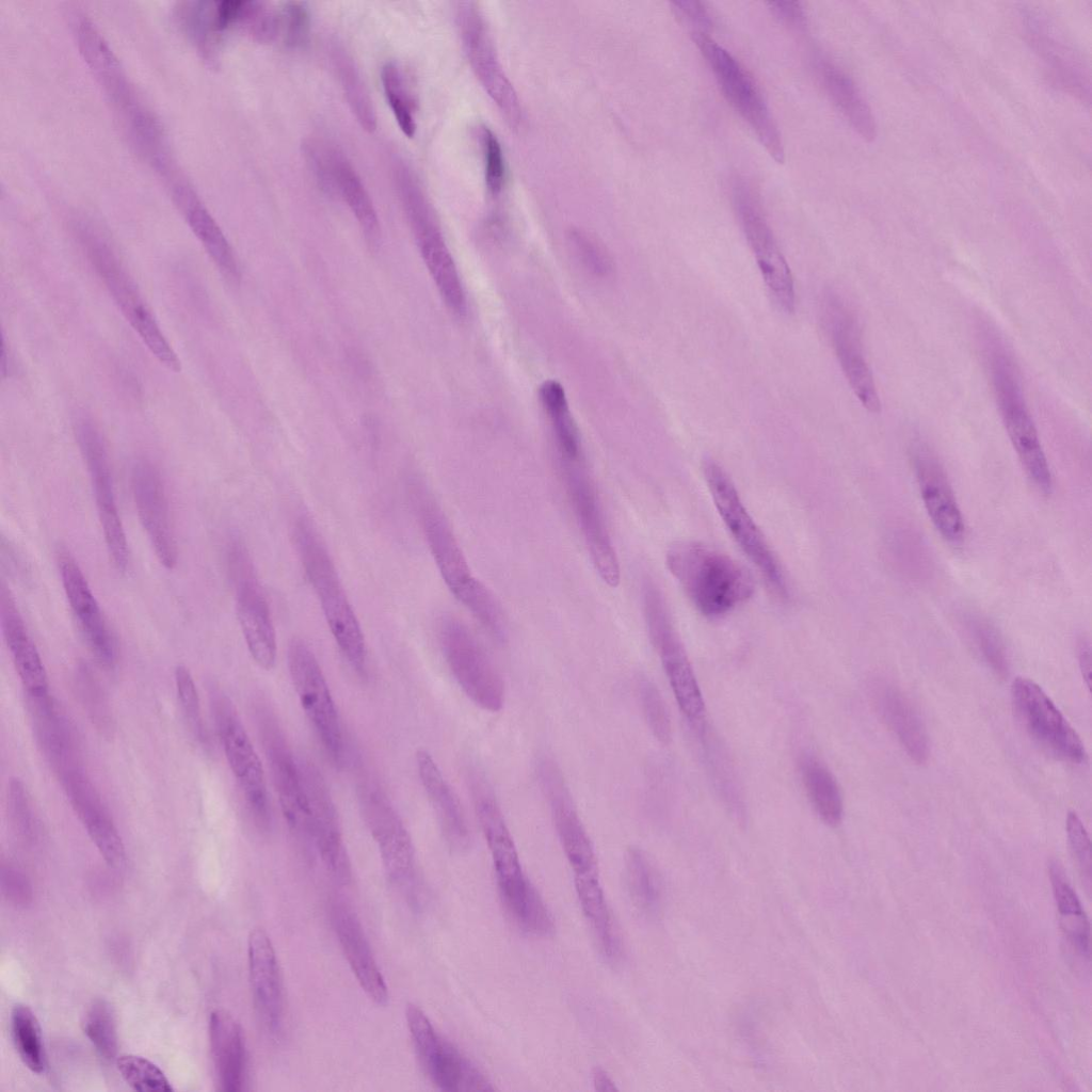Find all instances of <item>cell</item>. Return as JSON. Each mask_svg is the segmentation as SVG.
<instances>
[{"mask_svg":"<svg viewBox=\"0 0 1092 1092\" xmlns=\"http://www.w3.org/2000/svg\"><path fill=\"white\" fill-rule=\"evenodd\" d=\"M257 722L283 816L290 830L306 839L309 809L300 761L267 706L257 709Z\"/></svg>","mask_w":1092,"mask_h":1092,"instance_id":"obj_22","label":"cell"},{"mask_svg":"<svg viewBox=\"0 0 1092 1092\" xmlns=\"http://www.w3.org/2000/svg\"><path fill=\"white\" fill-rule=\"evenodd\" d=\"M968 633L983 661L998 677L1008 675L1009 667L1003 643L997 630L978 616L967 620Z\"/></svg>","mask_w":1092,"mask_h":1092,"instance_id":"obj_51","label":"cell"},{"mask_svg":"<svg viewBox=\"0 0 1092 1092\" xmlns=\"http://www.w3.org/2000/svg\"><path fill=\"white\" fill-rule=\"evenodd\" d=\"M771 13L790 29L802 31L806 28V15L800 2H769Z\"/></svg>","mask_w":1092,"mask_h":1092,"instance_id":"obj_60","label":"cell"},{"mask_svg":"<svg viewBox=\"0 0 1092 1092\" xmlns=\"http://www.w3.org/2000/svg\"><path fill=\"white\" fill-rule=\"evenodd\" d=\"M439 642L464 693L482 709L499 711L504 702L503 681L470 630L455 617L446 616L439 625Z\"/></svg>","mask_w":1092,"mask_h":1092,"instance_id":"obj_13","label":"cell"},{"mask_svg":"<svg viewBox=\"0 0 1092 1092\" xmlns=\"http://www.w3.org/2000/svg\"><path fill=\"white\" fill-rule=\"evenodd\" d=\"M59 778L73 809L100 855L113 869H123L126 864L123 839L82 767L66 770L59 774Z\"/></svg>","mask_w":1092,"mask_h":1092,"instance_id":"obj_27","label":"cell"},{"mask_svg":"<svg viewBox=\"0 0 1092 1092\" xmlns=\"http://www.w3.org/2000/svg\"><path fill=\"white\" fill-rule=\"evenodd\" d=\"M331 58L344 97L356 121L367 132H374L378 127L375 109L353 58L339 44L332 46Z\"/></svg>","mask_w":1092,"mask_h":1092,"instance_id":"obj_45","label":"cell"},{"mask_svg":"<svg viewBox=\"0 0 1092 1092\" xmlns=\"http://www.w3.org/2000/svg\"><path fill=\"white\" fill-rule=\"evenodd\" d=\"M1027 41L1043 61L1055 82L1081 101H1090V77L1081 58L1058 35L1039 13L1023 14Z\"/></svg>","mask_w":1092,"mask_h":1092,"instance_id":"obj_30","label":"cell"},{"mask_svg":"<svg viewBox=\"0 0 1092 1092\" xmlns=\"http://www.w3.org/2000/svg\"><path fill=\"white\" fill-rule=\"evenodd\" d=\"M799 769L802 784L817 816L830 826L839 824L844 803L832 772L821 760L808 753L801 755Z\"/></svg>","mask_w":1092,"mask_h":1092,"instance_id":"obj_43","label":"cell"},{"mask_svg":"<svg viewBox=\"0 0 1092 1092\" xmlns=\"http://www.w3.org/2000/svg\"><path fill=\"white\" fill-rule=\"evenodd\" d=\"M914 466L920 496L936 530L948 542L964 535V521L948 479L937 459L924 446L914 452Z\"/></svg>","mask_w":1092,"mask_h":1092,"instance_id":"obj_32","label":"cell"},{"mask_svg":"<svg viewBox=\"0 0 1092 1092\" xmlns=\"http://www.w3.org/2000/svg\"><path fill=\"white\" fill-rule=\"evenodd\" d=\"M279 33L284 44L290 49L304 48L310 34V14L303 1L285 2L279 11Z\"/></svg>","mask_w":1092,"mask_h":1092,"instance_id":"obj_53","label":"cell"},{"mask_svg":"<svg viewBox=\"0 0 1092 1092\" xmlns=\"http://www.w3.org/2000/svg\"><path fill=\"white\" fill-rule=\"evenodd\" d=\"M625 872L629 895L635 905L646 915L658 914L662 904V885L654 865L642 850H628Z\"/></svg>","mask_w":1092,"mask_h":1092,"instance_id":"obj_46","label":"cell"},{"mask_svg":"<svg viewBox=\"0 0 1092 1092\" xmlns=\"http://www.w3.org/2000/svg\"><path fill=\"white\" fill-rule=\"evenodd\" d=\"M457 27L463 46L480 83L514 129L523 123V109L504 74L485 20L473 2H460Z\"/></svg>","mask_w":1092,"mask_h":1092,"instance_id":"obj_19","label":"cell"},{"mask_svg":"<svg viewBox=\"0 0 1092 1092\" xmlns=\"http://www.w3.org/2000/svg\"><path fill=\"white\" fill-rule=\"evenodd\" d=\"M73 231L92 268L150 353L178 372L180 362L109 239L90 221L74 222Z\"/></svg>","mask_w":1092,"mask_h":1092,"instance_id":"obj_4","label":"cell"},{"mask_svg":"<svg viewBox=\"0 0 1092 1092\" xmlns=\"http://www.w3.org/2000/svg\"><path fill=\"white\" fill-rule=\"evenodd\" d=\"M287 662L300 704L323 750L336 767H341L346 758L342 726L330 686L315 653L304 640L292 639L288 646Z\"/></svg>","mask_w":1092,"mask_h":1092,"instance_id":"obj_8","label":"cell"},{"mask_svg":"<svg viewBox=\"0 0 1092 1092\" xmlns=\"http://www.w3.org/2000/svg\"><path fill=\"white\" fill-rule=\"evenodd\" d=\"M868 688L876 711L908 756L917 764L926 762L929 757L927 730L910 700L896 685L885 679H874Z\"/></svg>","mask_w":1092,"mask_h":1092,"instance_id":"obj_34","label":"cell"},{"mask_svg":"<svg viewBox=\"0 0 1092 1092\" xmlns=\"http://www.w3.org/2000/svg\"><path fill=\"white\" fill-rule=\"evenodd\" d=\"M7 810L13 828H15V830L25 837L32 836L36 828V821L27 788L23 782L18 777H13L10 781L7 788Z\"/></svg>","mask_w":1092,"mask_h":1092,"instance_id":"obj_55","label":"cell"},{"mask_svg":"<svg viewBox=\"0 0 1092 1092\" xmlns=\"http://www.w3.org/2000/svg\"><path fill=\"white\" fill-rule=\"evenodd\" d=\"M1078 661L1082 673V677L1086 680L1087 687L1090 689L1091 686V651L1090 644L1087 640H1080L1078 644Z\"/></svg>","mask_w":1092,"mask_h":1092,"instance_id":"obj_61","label":"cell"},{"mask_svg":"<svg viewBox=\"0 0 1092 1092\" xmlns=\"http://www.w3.org/2000/svg\"><path fill=\"white\" fill-rule=\"evenodd\" d=\"M691 36L706 59L726 101L750 126L768 154L777 163H783L785 150L778 127L751 76L708 34Z\"/></svg>","mask_w":1092,"mask_h":1092,"instance_id":"obj_7","label":"cell"},{"mask_svg":"<svg viewBox=\"0 0 1092 1092\" xmlns=\"http://www.w3.org/2000/svg\"><path fill=\"white\" fill-rule=\"evenodd\" d=\"M559 466L593 565L600 579L615 588L621 579L620 564L584 459L561 460Z\"/></svg>","mask_w":1092,"mask_h":1092,"instance_id":"obj_20","label":"cell"},{"mask_svg":"<svg viewBox=\"0 0 1092 1092\" xmlns=\"http://www.w3.org/2000/svg\"><path fill=\"white\" fill-rule=\"evenodd\" d=\"M1014 712L1032 740L1058 759L1079 764L1087 756L1085 745L1043 689L1024 677L1011 688Z\"/></svg>","mask_w":1092,"mask_h":1092,"instance_id":"obj_18","label":"cell"},{"mask_svg":"<svg viewBox=\"0 0 1092 1092\" xmlns=\"http://www.w3.org/2000/svg\"><path fill=\"white\" fill-rule=\"evenodd\" d=\"M702 764L714 790L728 812L738 820L745 817V805L728 753L705 717L688 721Z\"/></svg>","mask_w":1092,"mask_h":1092,"instance_id":"obj_37","label":"cell"},{"mask_svg":"<svg viewBox=\"0 0 1092 1092\" xmlns=\"http://www.w3.org/2000/svg\"><path fill=\"white\" fill-rule=\"evenodd\" d=\"M131 484L138 516L155 553L164 567L172 569L177 563V546L161 475L152 463L139 460L132 468Z\"/></svg>","mask_w":1092,"mask_h":1092,"instance_id":"obj_28","label":"cell"},{"mask_svg":"<svg viewBox=\"0 0 1092 1092\" xmlns=\"http://www.w3.org/2000/svg\"><path fill=\"white\" fill-rule=\"evenodd\" d=\"M817 70L826 95L851 128L865 141H872L877 135L876 118L854 81L824 59H818Z\"/></svg>","mask_w":1092,"mask_h":1092,"instance_id":"obj_39","label":"cell"},{"mask_svg":"<svg viewBox=\"0 0 1092 1092\" xmlns=\"http://www.w3.org/2000/svg\"><path fill=\"white\" fill-rule=\"evenodd\" d=\"M11 1031L15 1048L23 1064L41 1074L46 1069V1054L39 1023L32 1010L17 1003L11 1013Z\"/></svg>","mask_w":1092,"mask_h":1092,"instance_id":"obj_47","label":"cell"},{"mask_svg":"<svg viewBox=\"0 0 1092 1092\" xmlns=\"http://www.w3.org/2000/svg\"><path fill=\"white\" fill-rule=\"evenodd\" d=\"M703 473L714 505L733 539L773 591L786 596L787 583L782 566L746 511L727 472L716 461L706 460Z\"/></svg>","mask_w":1092,"mask_h":1092,"instance_id":"obj_10","label":"cell"},{"mask_svg":"<svg viewBox=\"0 0 1092 1092\" xmlns=\"http://www.w3.org/2000/svg\"><path fill=\"white\" fill-rule=\"evenodd\" d=\"M177 207L223 276L231 283L238 282L240 272L234 251L198 194L188 197Z\"/></svg>","mask_w":1092,"mask_h":1092,"instance_id":"obj_40","label":"cell"},{"mask_svg":"<svg viewBox=\"0 0 1092 1092\" xmlns=\"http://www.w3.org/2000/svg\"><path fill=\"white\" fill-rule=\"evenodd\" d=\"M1065 828L1072 854L1076 860L1082 878L1087 881L1088 886H1090L1091 854L1090 839L1087 830L1080 818L1074 812L1069 813Z\"/></svg>","mask_w":1092,"mask_h":1092,"instance_id":"obj_56","label":"cell"},{"mask_svg":"<svg viewBox=\"0 0 1092 1092\" xmlns=\"http://www.w3.org/2000/svg\"><path fill=\"white\" fill-rule=\"evenodd\" d=\"M178 700L184 718L196 737L204 736L200 705L197 689L187 667L179 664L174 672Z\"/></svg>","mask_w":1092,"mask_h":1092,"instance_id":"obj_54","label":"cell"},{"mask_svg":"<svg viewBox=\"0 0 1092 1092\" xmlns=\"http://www.w3.org/2000/svg\"><path fill=\"white\" fill-rule=\"evenodd\" d=\"M116 1066L123 1079L135 1091L171 1092L173 1087L165 1074L148 1059L136 1055H122Z\"/></svg>","mask_w":1092,"mask_h":1092,"instance_id":"obj_50","label":"cell"},{"mask_svg":"<svg viewBox=\"0 0 1092 1092\" xmlns=\"http://www.w3.org/2000/svg\"><path fill=\"white\" fill-rule=\"evenodd\" d=\"M592 1082L594 1089L601 1092H613L617 1091L615 1082L601 1067H595L592 1072Z\"/></svg>","mask_w":1092,"mask_h":1092,"instance_id":"obj_62","label":"cell"},{"mask_svg":"<svg viewBox=\"0 0 1092 1092\" xmlns=\"http://www.w3.org/2000/svg\"><path fill=\"white\" fill-rule=\"evenodd\" d=\"M84 1034L106 1059L111 1060L117 1054V1030L113 1010L102 999L93 1001L85 1010L81 1019Z\"/></svg>","mask_w":1092,"mask_h":1092,"instance_id":"obj_49","label":"cell"},{"mask_svg":"<svg viewBox=\"0 0 1092 1092\" xmlns=\"http://www.w3.org/2000/svg\"><path fill=\"white\" fill-rule=\"evenodd\" d=\"M0 605L3 638L27 694L29 697L48 695V677L43 660L4 583Z\"/></svg>","mask_w":1092,"mask_h":1092,"instance_id":"obj_35","label":"cell"},{"mask_svg":"<svg viewBox=\"0 0 1092 1092\" xmlns=\"http://www.w3.org/2000/svg\"><path fill=\"white\" fill-rule=\"evenodd\" d=\"M539 397L550 425L558 460L584 459L579 431L563 386L555 380L544 381L539 388Z\"/></svg>","mask_w":1092,"mask_h":1092,"instance_id":"obj_42","label":"cell"},{"mask_svg":"<svg viewBox=\"0 0 1092 1092\" xmlns=\"http://www.w3.org/2000/svg\"><path fill=\"white\" fill-rule=\"evenodd\" d=\"M416 765L445 841L453 851L467 850L470 832L454 791L428 751L420 749L416 752Z\"/></svg>","mask_w":1092,"mask_h":1092,"instance_id":"obj_36","label":"cell"},{"mask_svg":"<svg viewBox=\"0 0 1092 1092\" xmlns=\"http://www.w3.org/2000/svg\"><path fill=\"white\" fill-rule=\"evenodd\" d=\"M405 1017L418 1059L437 1088L449 1092L495 1090L470 1060L438 1034L420 1008L407 1005Z\"/></svg>","mask_w":1092,"mask_h":1092,"instance_id":"obj_16","label":"cell"},{"mask_svg":"<svg viewBox=\"0 0 1092 1092\" xmlns=\"http://www.w3.org/2000/svg\"><path fill=\"white\" fill-rule=\"evenodd\" d=\"M637 688L641 708L651 732L661 743H669L672 727L661 693L656 685L645 677L639 679Z\"/></svg>","mask_w":1092,"mask_h":1092,"instance_id":"obj_52","label":"cell"},{"mask_svg":"<svg viewBox=\"0 0 1092 1092\" xmlns=\"http://www.w3.org/2000/svg\"><path fill=\"white\" fill-rule=\"evenodd\" d=\"M392 177L407 224L445 304L463 316L467 307L464 288L428 196L404 161L394 162Z\"/></svg>","mask_w":1092,"mask_h":1092,"instance_id":"obj_6","label":"cell"},{"mask_svg":"<svg viewBox=\"0 0 1092 1092\" xmlns=\"http://www.w3.org/2000/svg\"><path fill=\"white\" fill-rule=\"evenodd\" d=\"M822 314L825 331L851 389L866 410L880 412V398L855 319L841 300L832 293L825 296Z\"/></svg>","mask_w":1092,"mask_h":1092,"instance_id":"obj_25","label":"cell"},{"mask_svg":"<svg viewBox=\"0 0 1092 1092\" xmlns=\"http://www.w3.org/2000/svg\"><path fill=\"white\" fill-rule=\"evenodd\" d=\"M57 558L66 598L87 646L101 664L112 667L114 639L80 566L67 549H59Z\"/></svg>","mask_w":1092,"mask_h":1092,"instance_id":"obj_29","label":"cell"},{"mask_svg":"<svg viewBox=\"0 0 1092 1092\" xmlns=\"http://www.w3.org/2000/svg\"><path fill=\"white\" fill-rule=\"evenodd\" d=\"M671 5L676 16L688 26L691 34H709L711 19L702 2L684 0L671 2Z\"/></svg>","mask_w":1092,"mask_h":1092,"instance_id":"obj_59","label":"cell"},{"mask_svg":"<svg viewBox=\"0 0 1092 1092\" xmlns=\"http://www.w3.org/2000/svg\"><path fill=\"white\" fill-rule=\"evenodd\" d=\"M386 100L400 130L407 138L416 133L415 100L406 76L396 62H387L381 70Z\"/></svg>","mask_w":1092,"mask_h":1092,"instance_id":"obj_48","label":"cell"},{"mask_svg":"<svg viewBox=\"0 0 1092 1092\" xmlns=\"http://www.w3.org/2000/svg\"><path fill=\"white\" fill-rule=\"evenodd\" d=\"M467 782L493 858L499 890L524 883L528 878L492 786L477 768L468 771Z\"/></svg>","mask_w":1092,"mask_h":1092,"instance_id":"obj_26","label":"cell"},{"mask_svg":"<svg viewBox=\"0 0 1092 1092\" xmlns=\"http://www.w3.org/2000/svg\"><path fill=\"white\" fill-rule=\"evenodd\" d=\"M209 1042L220 1089L242 1090L245 1079V1045L241 1026L226 1010L216 1009L209 1018Z\"/></svg>","mask_w":1092,"mask_h":1092,"instance_id":"obj_38","label":"cell"},{"mask_svg":"<svg viewBox=\"0 0 1092 1092\" xmlns=\"http://www.w3.org/2000/svg\"><path fill=\"white\" fill-rule=\"evenodd\" d=\"M575 889L580 906L590 921L600 949L609 961L621 958L622 944L613 924L598 872L574 876Z\"/></svg>","mask_w":1092,"mask_h":1092,"instance_id":"obj_41","label":"cell"},{"mask_svg":"<svg viewBox=\"0 0 1092 1092\" xmlns=\"http://www.w3.org/2000/svg\"><path fill=\"white\" fill-rule=\"evenodd\" d=\"M665 562L692 605L706 617L730 612L754 593L753 577L744 566L702 543L676 542L668 549Z\"/></svg>","mask_w":1092,"mask_h":1092,"instance_id":"obj_1","label":"cell"},{"mask_svg":"<svg viewBox=\"0 0 1092 1092\" xmlns=\"http://www.w3.org/2000/svg\"><path fill=\"white\" fill-rule=\"evenodd\" d=\"M985 358L998 410L1022 466L1042 493L1049 494L1053 477L1037 429L1025 403L1014 360L997 336L987 335Z\"/></svg>","mask_w":1092,"mask_h":1092,"instance_id":"obj_5","label":"cell"},{"mask_svg":"<svg viewBox=\"0 0 1092 1092\" xmlns=\"http://www.w3.org/2000/svg\"><path fill=\"white\" fill-rule=\"evenodd\" d=\"M571 241L580 261L596 275H608L612 270L611 261L605 251L581 231H573Z\"/></svg>","mask_w":1092,"mask_h":1092,"instance_id":"obj_58","label":"cell"},{"mask_svg":"<svg viewBox=\"0 0 1092 1092\" xmlns=\"http://www.w3.org/2000/svg\"><path fill=\"white\" fill-rule=\"evenodd\" d=\"M302 151L321 190L348 205L368 245L376 248L381 241L379 218L368 191L347 156L335 145L315 138L303 142Z\"/></svg>","mask_w":1092,"mask_h":1092,"instance_id":"obj_14","label":"cell"},{"mask_svg":"<svg viewBox=\"0 0 1092 1092\" xmlns=\"http://www.w3.org/2000/svg\"><path fill=\"white\" fill-rule=\"evenodd\" d=\"M292 531L301 563L331 633L350 665L364 674L367 665L365 637L328 550L308 516H299Z\"/></svg>","mask_w":1092,"mask_h":1092,"instance_id":"obj_2","label":"cell"},{"mask_svg":"<svg viewBox=\"0 0 1092 1092\" xmlns=\"http://www.w3.org/2000/svg\"><path fill=\"white\" fill-rule=\"evenodd\" d=\"M213 713L228 766L244 796L255 824L268 830L271 806L261 760L232 703L223 693L213 696Z\"/></svg>","mask_w":1092,"mask_h":1092,"instance_id":"obj_12","label":"cell"},{"mask_svg":"<svg viewBox=\"0 0 1092 1092\" xmlns=\"http://www.w3.org/2000/svg\"><path fill=\"white\" fill-rule=\"evenodd\" d=\"M415 501L427 543L446 585L492 637L502 641V612L491 592L471 574L445 513L421 487L415 491Z\"/></svg>","mask_w":1092,"mask_h":1092,"instance_id":"obj_3","label":"cell"},{"mask_svg":"<svg viewBox=\"0 0 1092 1092\" xmlns=\"http://www.w3.org/2000/svg\"><path fill=\"white\" fill-rule=\"evenodd\" d=\"M537 776L574 876L598 872L593 845L560 768L552 759L544 757L537 764Z\"/></svg>","mask_w":1092,"mask_h":1092,"instance_id":"obj_24","label":"cell"},{"mask_svg":"<svg viewBox=\"0 0 1092 1092\" xmlns=\"http://www.w3.org/2000/svg\"><path fill=\"white\" fill-rule=\"evenodd\" d=\"M247 954L254 1006L263 1027L274 1034L282 1025L283 985L272 942L262 928L251 931Z\"/></svg>","mask_w":1092,"mask_h":1092,"instance_id":"obj_31","label":"cell"},{"mask_svg":"<svg viewBox=\"0 0 1092 1092\" xmlns=\"http://www.w3.org/2000/svg\"><path fill=\"white\" fill-rule=\"evenodd\" d=\"M227 566L235 588L238 621L250 655L258 667L270 671L276 662L275 629L252 559L239 541L228 545Z\"/></svg>","mask_w":1092,"mask_h":1092,"instance_id":"obj_11","label":"cell"},{"mask_svg":"<svg viewBox=\"0 0 1092 1092\" xmlns=\"http://www.w3.org/2000/svg\"><path fill=\"white\" fill-rule=\"evenodd\" d=\"M1048 871L1062 930L1073 948L1089 959L1090 926L1081 903L1057 861L1049 863Z\"/></svg>","mask_w":1092,"mask_h":1092,"instance_id":"obj_44","label":"cell"},{"mask_svg":"<svg viewBox=\"0 0 1092 1092\" xmlns=\"http://www.w3.org/2000/svg\"><path fill=\"white\" fill-rule=\"evenodd\" d=\"M643 608L651 641L681 712L688 721L705 717L704 700L686 649L661 593L652 582L644 585Z\"/></svg>","mask_w":1092,"mask_h":1092,"instance_id":"obj_15","label":"cell"},{"mask_svg":"<svg viewBox=\"0 0 1092 1092\" xmlns=\"http://www.w3.org/2000/svg\"><path fill=\"white\" fill-rule=\"evenodd\" d=\"M363 819L378 846L388 880L410 894L416 887L415 850L412 837L387 796L367 785L358 797Z\"/></svg>","mask_w":1092,"mask_h":1092,"instance_id":"obj_17","label":"cell"},{"mask_svg":"<svg viewBox=\"0 0 1092 1092\" xmlns=\"http://www.w3.org/2000/svg\"><path fill=\"white\" fill-rule=\"evenodd\" d=\"M482 144L485 160V182L493 195L499 194L504 181V160L500 143L489 129H483Z\"/></svg>","mask_w":1092,"mask_h":1092,"instance_id":"obj_57","label":"cell"},{"mask_svg":"<svg viewBox=\"0 0 1092 1092\" xmlns=\"http://www.w3.org/2000/svg\"><path fill=\"white\" fill-rule=\"evenodd\" d=\"M75 433L90 475L108 553L115 568L124 572L128 565L129 550L114 497L103 439L93 420L85 416L77 418Z\"/></svg>","mask_w":1092,"mask_h":1092,"instance_id":"obj_21","label":"cell"},{"mask_svg":"<svg viewBox=\"0 0 1092 1092\" xmlns=\"http://www.w3.org/2000/svg\"><path fill=\"white\" fill-rule=\"evenodd\" d=\"M331 919L360 987L373 1002L385 1006L388 989L356 914L344 902L335 901L331 908Z\"/></svg>","mask_w":1092,"mask_h":1092,"instance_id":"obj_33","label":"cell"},{"mask_svg":"<svg viewBox=\"0 0 1092 1092\" xmlns=\"http://www.w3.org/2000/svg\"><path fill=\"white\" fill-rule=\"evenodd\" d=\"M732 198L739 224L773 303L783 312H793L796 295L792 275L768 224L757 192L748 180L736 176L732 181Z\"/></svg>","mask_w":1092,"mask_h":1092,"instance_id":"obj_9","label":"cell"},{"mask_svg":"<svg viewBox=\"0 0 1092 1092\" xmlns=\"http://www.w3.org/2000/svg\"><path fill=\"white\" fill-rule=\"evenodd\" d=\"M300 765L309 809L306 840L311 842L330 874L339 883L348 884L352 868L330 789L312 762L300 761Z\"/></svg>","mask_w":1092,"mask_h":1092,"instance_id":"obj_23","label":"cell"}]
</instances>
